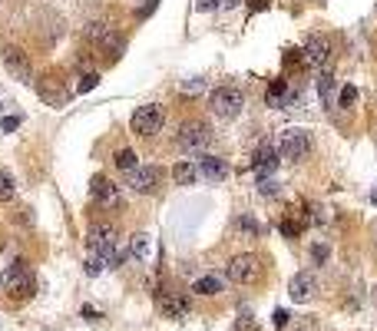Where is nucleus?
Returning a JSON list of instances; mask_svg holds the SVG:
<instances>
[{
    "instance_id": "35",
    "label": "nucleus",
    "mask_w": 377,
    "mask_h": 331,
    "mask_svg": "<svg viewBox=\"0 0 377 331\" xmlns=\"http://www.w3.org/2000/svg\"><path fill=\"white\" fill-rule=\"evenodd\" d=\"M83 318H90V321H96L99 314H96V308H90V305H86V308H83Z\"/></svg>"
},
{
    "instance_id": "1",
    "label": "nucleus",
    "mask_w": 377,
    "mask_h": 331,
    "mask_svg": "<svg viewBox=\"0 0 377 331\" xmlns=\"http://www.w3.org/2000/svg\"><path fill=\"white\" fill-rule=\"evenodd\" d=\"M312 152V132L292 126V130L278 132V156L288 163H305V156Z\"/></svg>"
},
{
    "instance_id": "30",
    "label": "nucleus",
    "mask_w": 377,
    "mask_h": 331,
    "mask_svg": "<svg viewBox=\"0 0 377 331\" xmlns=\"http://www.w3.org/2000/svg\"><path fill=\"white\" fill-rule=\"evenodd\" d=\"M205 90V80H189L182 83V93H202Z\"/></svg>"
},
{
    "instance_id": "12",
    "label": "nucleus",
    "mask_w": 377,
    "mask_h": 331,
    "mask_svg": "<svg viewBox=\"0 0 377 331\" xmlns=\"http://www.w3.org/2000/svg\"><path fill=\"white\" fill-rule=\"evenodd\" d=\"M278 163H281V156H278V149L275 146H258L255 149V156H252V169H255L258 179H268V176L278 169Z\"/></svg>"
},
{
    "instance_id": "33",
    "label": "nucleus",
    "mask_w": 377,
    "mask_h": 331,
    "mask_svg": "<svg viewBox=\"0 0 377 331\" xmlns=\"http://www.w3.org/2000/svg\"><path fill=\"white\" fill-rule=\"evenodd\" d=\"M312 255H314V262L321 265V262H325V259H328V248H325V245H314V252H312Z\"/></svg>"
},
{
    "instance_id": "14",
    "label": "nucleus",
    "mask_w": 377,
    "mask_h": 331,
    "mask_svg": "<svg viewBox=\"0 0 377 331\" xmlns=\"http://www.w3.org/2000/svg\"><path fill=\"white\" fill-rule=\"evenodd\" d=\"M314 292H318V279H314L308 268H305V272H298L295 279L288 281V295H292V301H308Z\"/></svg>"
},
{
    "instance_id": "28",
    "label": "nucleus",
    "mask_w": 377,
    "mask_h": 331,
    "mask_svg": "<svg viewBox=\"0 0 377 331\" xmlns=\"http://www.w3.org/2000/svg\"><path fill=\"white\" fill-rule=\"evenodd\" d=\"M80 93H90V90H96V83H99V77H96V73H83V77H80Z\"/></svg>"
},
{
    "instance_id": "8",
    "label": "nucleus",
    "mask_w": 377,
    "mask_h": 331,
    "mask_svg": "<svg viewBox=\"0 0 377 331\" xmlns=\"http://www.w3.org/2000/svg\"><path fill=\"white\" fill-rule=\"evenodd\" d=\"M90 196H93V202H99L103 209H110V212L123 209L119 185H116V182H110L106 176H93V182H90Z\"/></svg>"
},
{
    "instance_id": "21",
    "label": "nucleus",
    "mask_w": 377,
    "mask_h": 331,
    "mask_svg": "<svg viewBox=\"0 0 377 331\" xmlns=\"http://www.w3.org/2000/svg\"><path fill=\"white\" fill-rule=\"evenodd\" d=\"M149 235L146 232H139V235H132V242H130V259H146L149 255Z\"/></svg>"
},
{
    "instance_id": "5",
    "label": "nucleus",
    "mask_w": 377,
    "mask_h": 331,
    "mask_svg": "<svg viewBox=\"0 0 377 331\" xmlns=\"http://www.w3.org/2000/svg\"><path fill=\"white\" fill-rule=\"evenodd\" d=\"M165 123V110L159 106V103H146V106H139L136 113H132L130 126L136 136H156V132L163 130Z\"/></svg>"
},
{
    "instance_id": "9",
    "label": "nucleus",
    "mask_w": 377,
    "mask_h": 331,
    "mask_svg": "<svg viewBox=\"0 0 377 331\" xmlns=\"http://www.w3.org/2000/svg\"><path fill=\"white\" fill-rule=\"evenodd\" d=\"M3 66H7V73H10L14 80L33 83V63L20 47H3Z\"/></svg>"
},
{
    "instance_id": "18",
    "label": "nucleus",
    "mask_w": 377,
    "mask_h": 331,
    "mask_svg": "<svg viewBox=\"0 0 377 331\" xmlns=\"http://www.w3.org/2000/svg\"><path fill=\"white\" fill-rule=\"evenodd\" d=\"M192 292L202 298H212L222 292V279H215V275H202V279H196V285H192Z\"/></svg>"
},
{
    "instance_id": "22",
    "label": "nucleus",
    "mask_w": 377,
    "mask_h": 331,
    "mask_svg": "<svg viewBox=\"0 0 377 331\" xmlns=\"http://www.w3.org/2000/svg\"><path fill=\"white\" fill-rule=\"evenodd\" d=\"M14 192H17L14 176H10L7 169H0V202H10V199H14Z\"/></svg>"
},
{
    "instance_id": "3",
    "label": "nucleus",
    "mask_w": 377,
    "mask_h": 331,
    "mask_svg": "<svg viewBox=\"0 0 377 331\" xmlns=\"http://www.w3.org/2000/svg\"><path fill=\"white\" fill-rule=\"evenodd\" d=\"M209 106H212V113L218 119H235L242 113V106H245V93L238 86H218L209 97Z\"/></svg>"
},
{
    "instance_id": "11",
    "label": "nucleus",
    "mask_w": 377,
    "mask_h": 331,
    "mask_svg": "<svg viewBox=\"0 0 377 331\" xmlns=\"http://www.w3.org/2000/svg\"><path fill=\"white\" fill-rule=\"evenodd\" d=\"M116 225H110V222H93L90 225V232H86V245H90V252H116Z\"/></svg>"
},
{
    "instance_id": "29",
    "label": "nucleus",
    "mask_w": 377,
    "mask_h": 331,
    "mask_svg": "<svg viewBox=\"0 0 377 331\" xmlns=\"http://www.w3.org/2000/svg\"><path fill=\"white\" fill-rule=\"evenodd\" d=\"M17 126H20V116H3V119H0V130L3 132H14Z\"/></svg>"
},
{
    "instance_id": "7",
    "label": "nucleus",
    "mask_w": 377,
    "mask_h": 331,
    "mask_svg": "<svg viewBox=\"0 0 377 331\" xmlns=\"http://www.w3.org/2000/svg\"><path fill=\"white\" fill-rule=\"evenodd\" d=\"M159 179H163V169L159 166H136V169L126 172V185H130L132 192H143V196L156 192Z\"/></svg>"
},
{
    "instance_id": "15",
    "label": "nucleus",
    "mask_w": 377,
    "mask_h": 331,
    "mask_svg": "<svg viewBox=\"0 0 377 331\" xmlns=\"http://www.w3.org/2000/svg\"><path fill=\"white\" fill-rule=\"evenodd\" d=\"M198 176L209 182H222L229 176V163L218 159V156H202V159H198Z\"/></svg>"
},
{
    "instance_id": "32",
    "label": "nucleus",
    "mask_w": 377,
    "mask_h": 331,
    "mask_svg": "<svg viewBox=\"0 0 377 331\" xmlns=\"http://www.w3.org/2000/svg\"><path fill=\"white\" fill-rule=\"evenodd\" d=\"M288 321H292V314L285 312V308H278V312H275V328H285Z\"/></svg>"
},
{
    "instance_id": "34",
    "label": "nucleus",
    "mask_w": 377,
    "mask_h": 331,
    "mask_svg": "<svg viewBox=\"0 0 377 331\" xmlns=\"http://www.w3.org/2000/svg\"><path fill=\"white\" fill-rule=\"evenodd\" d=\"M196 7H198V10H215V7H218V0H198Z\"/></svg>"
},
{
    "instance_id": "19",
    "label": "nucleus",
    "mask_w": 377,
    "mask_h": 331,
    "mask_svg": "<svg viewBox=\"0 0 377 331\" xmlns=\"http://www.w3.org/2000/svg\"><path fill=\"white\" fill-rule=\"evenodd\" d=\"M235 232H242L245 239H258V235H262V225H258L252 215H238V219H235Z\"/></svg>"
},
{
    "instance_id": "2",
    "label": "nucleus",
    "mask_w": 377,
    "mask_h": 331,
    "mask_svg": "<svg viewBox=\"0 0 377 331\" xmlns=\"http://www.w3.org/2000/svg\"><path fill=\"white\" fill-rule=\"evenodd\" d=\"M3 285H7V295L14 298V301H27V298L37 295V279H33V272L23 262L7 265Z\"/></svg>"
},
{
    "instance_id": "27",
    "label": "nucleus",
    "mask_w": 377,
    "mask_h": 331,
    "mask_svg": "<svg viewBox=\"0 0 377 331\" xmlns=\"http://www.w3.org/2000/svg\"><path fill=\"white\" fill-rule=\"evenodd\" d=\"M235 331H258V321H255L252 314H238V321H235Z\"/></svg>"
},
{
    "instance_id": "16",
    "label": "nucleus",
    "mask_w": 377,
    "mask_h": 331,
    "mask_svg": "<svg viewBox=\"0 0 377 331\" xmlns=\"http://www.w3.org/2000/svg\"><path fill=\"white\" fill-rule=\"evenodd\" d=\"M265 99H268V106H288V103H295V93L288 90V80H272Z\"/></svg>"
},
{
    "instance_id": "23",
    "label": "nucleus",
    "mask_w": 377,
    "mask_h": 331,
    "mask_svg": "<svg viewBox=\"0 0 377 331\" xmlns=\"http://www.w3.org/2000/svg\"><path fill=\"white\" fill-rule=\"evenodd\" d=\"M113 163H116V169H123V172H130V169H136V152H132V149H119V152H116L113 156Z\"/></svg>"
},
{
    "instance_id": "10",
    "label": "nucleus",
    "mask_w": 377,
    "mask_h": 331,
    "mask_svg": "<svg viewBox=\"0 0 377 331\" xmlns=\"http://www.w3.org/2000/svg\"><path fill=\"white\" fill-rule=\"evenodd\" d=\"M301 60L305 66H325L331 60V37L328 33H312L308 43L301 50Z\"/></svg>"
},
{
    "instance_id": "17",
    "label": "nucleus",
    "mask_w": 377,
    "mask_h": 331,
    "mask_svg": "<svg viewBox=\"0 0 377 331\" xmlns=\"http://www.w3.org/2000/svg\"><path fill=\"white\" fill-rule=\"evenodd\" d=\"M172 179H176V185H196L198 166L192 159H179V163L172 166Z\"/></svg>"
},
{
    "instance_id": "24",
    "label": "nucleus",
    "mask_w": 377,
    "mask_h": 331,
    "mask_svg": "<svg viewBox=\"0 0 377 331\" xmlns=\"http://www.w3.org/2000/svg\"><path fill=\"white\" fill-rule=\"evenodd\" d=\"M354 103H358V86H351V83H347L345 90H341L338 106H341V110H354Z\"/></svg>"
},
{
    "instance_id": "26",
    "label": "nucleus",
    "mask_w": 377,
    "mask_h": 331,
    "mask_svg": "<svg viewBox=\"0 0 377 331\" xmlns=\"http://www.w3.org/2000/svg\"><path fill=\"white\" fill-rule=\"evenodd\" d=\"M258 192H262V196H278V182L272 179V176H268V179H258Z\"/></svg>"
},
{
    "instance_id": "20",
    "label": "nucleus",
    "mask_w": 377,
    "mask_h": 331,
    "mask_svg": "<svg viewBox=\"0 0 377 331\" xmlns=\"http://www.w3.org/2000/svg\"><path fill=\"white\" fill-rule=\"evenodd\" d=\"M318 93H321V103H325V106L334 103V77H331L328 70L318 77Z\"/></svg>"
},
{
    "instance_id": "4",
    "label": "nucleus",
    "mask_w": 377,
    "mask_h": 331,
    "mask_svg": "<svg viewBox=\"0 0 377 331\" xmlns=\"http://www.w3.org/2000/svg\"><path fill=\"white\" fill-rule=\"evenodd\" d=\"M179 146L185 149V152H202V149H209L212 146V126H209L205 119H189V123H182Z\"/></svg>"
},
{
    "instance_id": "13",
    "label": "nucleus",
    "mask_w": 377,
    "mask_h": 331,
    "mask_svg": "<svg viewBox=\"0 0 377 331\" xmlns=\"http://www.w3.org/2000/svg\"><path fill=\"white\" fill-rule=\"evenodd\" d=\"M156 301H159V312L165 318H185L189 314V298L179 295V292H159Z\"/></svg>"
},
{
    "instance_id": "6",
    "label": "nucleus",
    "mask_w": 377,
    "mask_h": 331,
    "mask_svg": "<svg viewBox=\"0 0 377 331\" xmlns=\"http://www.w3.org/2000/svg\"><path fill=\"white\" fill-rule=\"evenodd\" d=\"M225 275H229L235 285H255L258 275H262V262H258V255H235V259L225 265Z\"/></svg>"
},
{
    "instance_id": "31",
    "label": "nucleus",
    "mask_w": 377,
    "mask_h": 331,
    "mask_svg": "<svg viewBox=\"0 0 377 331\" xmlns=\"http://www.w3.org/2000/svg\"><path fill=\"white\" fill-rule=\"evenodd\" d=\"M285 63H288V66L305 63V60H301V50H285Z\"/></svg>"
},
{
    "instance_id": "25",
    "label": "nucleus",
    "mask_w": 377,
    "mask_h": 331,
    "mask_svg": "<svg viewBox=\"0 0 377 331\" xmlns=\"http://www.w3.org/2000/svg\"><path fill=\"white\" fill-rule=\"evenodd\" d=\"M281 235L285 239H298V232H301V222H295V219H281Z\"/></svg>"
}]
</instances>
